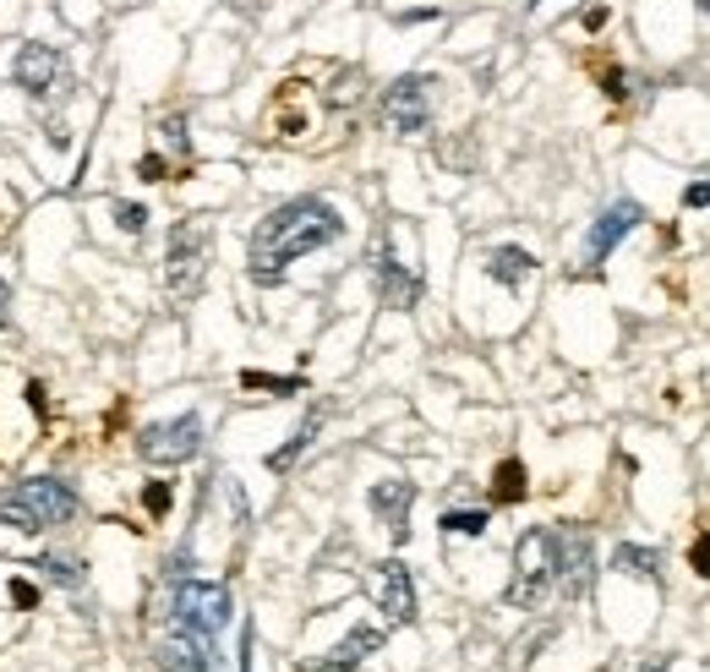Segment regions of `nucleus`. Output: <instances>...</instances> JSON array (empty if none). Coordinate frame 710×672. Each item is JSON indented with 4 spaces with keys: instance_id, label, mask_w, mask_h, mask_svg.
<instances>
[{
    "instance_id": "f257e3e1",
    "label": "nucleus",
    "mask_w": 710,
    "mask_h": 672,
    "mask_svg": "<svg viewBox=\"0 0 710 672\" xmlns=\"http://www.w3.org/2000/svg\"><path fill=\"white\" fill-rule=\"evenodd\" d=\"M344 235V219L339 208L323 198H296V202H279L268 219H258L252 241H247V273L258 284H279L290 263H301L307 252H318L328 241Z\"/></svg>"
},
{
    "instance_id": "f03ea898",
    "label": "nucleus",
    "mask_w": 710,
    "mask_h": 672,
    "mask_svg": "<svg viewBox=\"0 0 710 672\" xmlns=\"http://www.w3.org/2000/svg\"><path fill=\"white\" fill-rule=\"evenodd\" d=\"M230 585H213V580H192V574H181V563L170 569V580H164V596H159V623L170 629V634H187V640H202V645H213L219 640V629L230 623Z\"/></svg>"
},
{
    "instance_id": "7ed1b4c3",
    "label": "nucleus",
    "mask_w": 710,
    "mask_h": 672,
    "mask_svg": "<svg viewBox=\"0 0 710 672\" xmlns=\"http://www.w3.org/2000/svg\"><path fill=\"white\" fill-rule=\"evenodd\" d=\"M66 520H77V487L61 475H33V481H11L0 492V525L22 531V536H44Z\"/></svg>"
},
{
    "instance_id": "20e7f679",
    "label": "nucleus",
    "mask_w": 710,
    "mask_h": 672,
    "mask_svg": "<svg viewBox=\"0 0 710 672\" xmlns=\"http://www.w3.org/2000/svg\"><path fill=\"white\" fill-rule=\"evenodd\" d=\"M208 263H213V230L202 219H181L170 230V247H164V290H170V301H197L202 284H208Z\"/></svg>"
},
{
    "instance_id": "39448f33",
    "label": "nucleus",
    "mask_w": 710,
    "mask_h": 672,
    "mask_svg": "<svg viewBox=\"0 0 710 672\" xmlns=\"http://www.w3.org/2000/svg\"><path fill=\"white\" fill-rule=\"evenodd\" d=\"M552 580H558V531L530 525V531L519 536V546H514V580H509L503 602L519 606V612H530V606L547 602Z\"/></svg>"
},
{
    "instance_id": "423d86ee",
    "label": "nucleus",
    "mask_w": 710,
    "mask_h": 672,
    "mask_svg": "<svg viewBox=\"0 0 710 672\" xmlns=\"http://www.w3.org/2000/svg\"><path fill=\"white\" fill-rule=\"evenodd\" d=\"M11 82H17L33 104H50V99L71 93V67H66V56L56 44L28 39V44H17V56H11Z\"/></svg>"
},
{
    "instance_id": "0eeeda50",
    "label": "nucleus",
    "mask_w": 710,
    "mask_h": 672,
    "mask_svg": "<svg viewBox=\"0 0 710 672\" xmlns=\"http://www.w3.org/2000/svg\"><path fill=\"white\" fill-rule=\"evenodd\" d=\"M197 449H202V415L187 410V415H170V421H153L137 432V454L148 465H187Z\"/></svg>"
},
{
    "instance_id": "6e6552de",
    "label": "nucleus",
    "mask_w": 710,
    "mask_h": 672,
    "mask_svg": "<svg viewBox=\"0 0 710 672\" xmlns=\"http://www.w3.org/2000/svg\"><path fill=\"white\" fill-rule=\"evenodd\" d=\"M432 77H399V82H388V93H383V127L393 137H416V132H427L432 127Z\"/></svg>"
},
{
    "instance_id": "1a4fd4ad",
    "label": "nucleus",
    "mask_w": 710,
    "mask_h": 672,
    "mask_svg": "<svg viewBox=\"0 0 710 672\" xmlns=\"http://www.w3.org/2000/svg\"><path fill=\"white\" fill-rule=\"evenodd\" d=\"M372 279H378V301L393 307V312H410L416 301H421V273H410L399 258H393V235L378 230V241H372Z\"/></svg>"
},
{
    "instance_id": "9d476101",
    "label": "nucleus",
    "mask_w": 710,
    "mask_h": 672,
    "mask_svg": "<svg viewBox=\"0 0 710 672\" xmlns=\"http://www.w3.org/2000/svg\"><path fill=\"white\" fill-rule=\"evenodd\" d=\"M372 596H378V612H383L393 629L416 623V580H410V569L399 558L372 563Z\"/></svg>"
},
{
    "instance_id": "9b49d317",
    "label": "nucleus",
    "mask_w": 710,
    "mask_h": 672,
    "mask_svg": "<svg viewBox=\"0 0 710 672\" xmlns=\"http://www.w3.org/2000/svg\"><path fill=\"white\" fill-rule=\"evenodd\" d=\"M640 219H646V208H640V202H629V198L607 202V208H601V219H596V224H590V235H584V263H590V269H601V263L618 252V241H623Z\"/></svg>"
},
{
    "instance_id": "f8f14e48",
    "label": "nucleus",
    "mask_w": 710,
    "mask_h": 672,
    "mask_svg": "<svg viewBox=\"0 0 710 672\" xmlns=\"http://www.w3.org/2000/svg\"><path fill=\"white\" fill-rule=\"evenodd\" d=\"M590 574H596V546L584 536L580 525H569V531H558V591L569 596V602H580L584 591H590Z\"/></svg>"
},
{
    "instance_id": "ddd939ff",
    "label": "nucleus",
    "mask_w": 710,
    "mask_h": 672,
    "mask_svg": "<svg viewBox=\"0 0 710 672\" xmlns=\"http://www.w3.org/2000/svg\"><path fill=\"white\" fill-rule=\"evenodd\" d=\"M153 662H159V672H219V645H202L187 634H159Z\"/></svg>"
},
{
    "instance_id": "4468645a",
    "label": "nucleus",
    "mask_w": 710,
    "mask_h": 672,
    "mask_svg": "<svg viewBox=\"0 0 710 672\" xmlns=\"http://www.w3.org/2000/svg\"><path fill=\"white\" fill-rule=\"evenodd\" d=\"M378 651H383V629L361 623V629H350V634L328 651L323 662H301V672H356L367 656H378Z\"/></svg>"
},
{
    "instance_id": "2eb2a0df",
    "label": "nucleus",
    "mask_w": 710,
    "mask_h": 672,
    "mask_svg": "<svg viewBox=\"0 0 710 672\" xmlns=\"http://www.w3.org/2000/svg\"><path fill=\"white\" fill-rule=\"evenodd\" d=\"M410 503H416V481H378L372 487V514L388 525L393 541H410Z\"/></svg>"
},
{
    "instance_id": "dca6fc26",
    "label": "nucleus",
    "mask_w": 710,
    "mask_h": 672,
    "mask_svg": "<svg viewBox=\"0 0 710 672\" xmlns=\"http://www.w3.org/2000/svg\"><path fill=\"white\" fill-rule=\"evenodd\" d=\"M487 273H492L503 290H519V284L536 273V258H530L524 247H492V252H487Z\"/></svg>"
},
{
    "instance_id": "f3484780",
    "label": "nucleus",
    "mask_w": 710,
    "mask_h": 672,
    "mask_svg": "<svg viewBox=\"0 0 710 672\" xmlns=\"http://www.w3.org/2000/svg\"><path fill=\"white\" fill-rule=\"evenodd\" d=\"M323 421H328V410L318 404V410H312V415H307V421L296 427V438H290L284 449H273V454H268V471H279V475L290 471V465H296V460H301V454L312 449V438H318V427H323Z\"/></svg>"
},
{
    "instance_id": "a211bd4d",
    "label": "nucleus",
    "mask_w": 710,
    "mask_h": 672,
    "mask_svg": "<svg viewBox=\"0 0 710 672\" xmlns=\"http://www.w3.org/2000/svg\"><path fill=\"white\" fill-rule=\"evenodd\" d=\"M612 569H618V574H629V580H656L661 558H656L650 546H634V541H623V546L612 552Z\"/></svg>"
},
{
    "instance_id": "6ab92c4d",
    "label": "nucleus",
    "mask_w": 710,
    "mask_h": 672,
    "mask_svg": "<svg viewBox=\"0 0 710 672\" xmlns=\"http://www.w3.org/2000/svg\"><path fill=\"white\" fill-rule=\"evenodd\" d=\"M33 569H44V580H56V585H66V591H77V585H82V558L44 552V558H33Z\"/></svg>"
},
{
    "instance_id": "aec40b11",
    "label": "nucleus",
    "mask_w": 710,
    "mask_h": 672,
    "mask_svg": "<svg viewBox=\"0 0 710 672\" xmlns=\"http://www.w3.org/2000/svg\"><path fill=\"white\" fill-rule=\"evenodd\" d=\"M524 492H530V487H524V465H519V460H503V465L492 471V498H498V503H519Z\"/></svg>"
},
{
    "instance_id": "412c9836",
    "label": "nucleus",
    "mask_w": 710,
    "mask_h": 672,
    "mask_svg": "<svg viewBox=\"0 0 710 672\" xmlns=\"http://www.w3.org/2000/svg\"><path fill=\"white\" fill-rule=\"evenodd\" d=\"M241 389H252V394H301L307 383L301 378H273V372H241Z\"/></svg>"
},
{
    "instance_id": "4be33fe9",
    "label": "nucleus",
    "mask_w": 710,
    "mask_h": 672,
    "mask_svg": "<svg viewBox=\"0 0 710 672\" xmlns=\"http://www.w3.org/2000/svg\"><path fill=\"white\" fill-rule=\"evenodd\" d=\"M443 531L449 536H481L487 531V509H449L443 514Z\"/></svg>"
},
{
    "instance_id": "5701e85b",
    "label": "nucleus",
    "mask_w": 710,
    "mask_h": 672,
    "mask_svg": "<svg viewBox=\"0 0 710 672\" xmlns=\"http://www.w3.org/2000/svg\"><path fill=\"white\" fill-rule=\"evenodd\" d=\"M170 503H176L170 481H148V487H142V509H148L153 520H164V514H170Z\"/></svg>"
},
{
    "instance_id": "b1692460",
    "label": "nucleus",
    "mask_w": 710,
    "mask_h": 672,
    "mask_svg": "<svg viewBox=\"0 0 710 672\" xmlns=\"http://www.w3.org/2000/svg\"><path fill=\"white\" fill-rule=\"evenodd\" d=\"M159 132H164V142H170V148L181 153V164H187V153H192V137H187V116H164V127H159Z\"/></svg>"
},
{
    "instance_id": "393cba45",
    "label": "nucleus",
    "mask_w": 710,
    "mask_h": 672,
    "mask_svg": "<svg viewBox=\"0 0 710 672\" xmlns=\"http://www.w3.org/2000/svg\"><path fill=\"white\" fill-rule=\"evenodd\" d=\"M6 591H11V606H17V612H33V606H39V585H28L22 574H11Z\"/></svg>"
},
{
    "instance_id": "a878e982",
    "label": "nucleus",
    "mask_w": 710,
    "mask_h": 672,
    "mask_svg": "<svg viewBox=\"0 0 710 672\" xmlns=\"http://www.w3.org/2000/svg\"><path fill=\"white\" fill-rule=\"evenodd\" d=\"M116 224H121L127 235H137V230L148 224V208H142V202H116Z\"/></svg>"
},
{
    "instance_id": "bb28decb",
    "label": "nucleus",
    "mask_w": 710,
    "mask_h": 672,
    "mask_svg": "<svg viewBox=\"0 0 710 672\" xmlns=\"http://www.w3.org/2000/svg\"><path fill=\"white\" fill-rule=\"evenodd\" d=\"M356 93H361V71H339V82H333V104H356Z\"/></svg>"
},
{
    "instance_id": "cd10ccee",
    "label": "nucleus",
    "mask_w": 710,
    "mask_h": 672,
    "mask_svg": "<svg viewBox=\"0 0 710 672\" xmlns=\"http://www.w3.org/2000/svg\"><path fill=\"white\" fill-rule=\"evenodd\" d=\"M137 175H142V181H164V175H170V164H164L159 153H142V159H137Z\"/></svg>"
},
{
    "instance_id": "c85d7f7f",
    "label": "nucleus",
    "mask_w": 710,
    "mask_h": 672,
    "mask_svg": "<svg viewBox=\"0 0 710 672\" xmlns=\"http://www.w3.org/2000/svg\"><path fill=\"white\" fill-rule=\"evenodd\" d=\"M689 563H694V574H706V580H710V531H706V536H694V546H689Z\"/></svg>"
},
{
    "instance_id": "c756f323",
    "label": "nucleus",
    "mask_w": 710,
    "mask_h": 672,
    "mask_svg": "<svg viewBox=\"0 0 710 672\" xmlns=\"http://www.w3.org/2000/svg\"><path fill=\"white\" fill-rule=\"evenodd\" d=\"M683 208H710V181H694V187L683 192Z\"/></svg>"
},
{
    "instance_id": "7c9ffc66",
    "label": "nucleus",
    "mask_w": 710,
    "mask_h": 672,
    "mask_svg": "<svg viewBox=\"0 0 710 672\" xmlns=\"http://www.w3.org/2000/svg\"><path fill=\"white\" fill-rule=\"evenodd\" d=\"M28 404H33L39 415H50V400H44V383H28Z\"/></svg>"
},
{
    "instance_id": "2f4dec72",
    "label": "nucleus",
    "mask_w": 710,
    "mask_h": 672,
    "mask_svg": "<svg viewBox=\"0 0 710 672\" xmlns=\"http://www.w3.org/2000/svg\"><path fill=\"white\" fill-rule=\"evenodd\" d=\"M6 323H11V284L0 279V329H6Z\"/></svg>"
},
{
    "instance_id": "473e14b6",
    "label": "nucleus",
    "mask_w": 710,
    "mask_h": 672,
    "mask_svg": "<svg viewBox=\"0 0 710 672\" xmlns=\"http://www.w3.org/2000/svg\"><path fill=\"white\" fill-rule=\"evenodd\" d=\"M646 672H672V668H667V662H650V668Z\"/></svg>"
},
{
    "instance_id": "72a5a7b5",
    "label": "nucleus",
    "mask_w": 710,
    "mask_h": 672,
    "mask_svg": "<svg viewBox=\"0 0 710 672\" xmlns=\"http://www.w3.org/2000/svg\"><path fill=\"white\" fill-rule=\"evenodd\" d=\"M694 6H700V11H706V17H710V0H694Z\"/></svg>"
}]
</instances>
